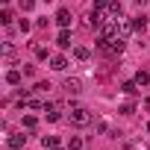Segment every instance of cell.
Returning <instances> with one entry per match:
<instances>
[{
    "instance_id": "6da1fadb",
    "label": "cell",
    "mask_w": 150,
    "mask_h": 150,
    "mask_svg": "<svg viewBox=\"0 0 150 150\" xmlns=\"http://www.w3.org/2000/svg\"><path fill=\"white\" fill-rule=\"evenodd\" d=\"M97 47H100L103 53H109V56H121V53H124V47H127V38H121V35L100 38V41H97Z\"/></svg>"
},
{
    "instance_id": "7a4b0ae2",
    "label": "cell",
    "mask_w": 150,
    "mask_h": 150,
    "mask_svg": "<svg viewBox=\"0 0 150 150\" xmlns=\"http://www.w3.org/2000/svg\"><path fill=\"white\" fill-rule=\"evenodd\" d=\"M68 118H71L74 127H88V124H91V112H88L86 106H71Z\"/></svg>"
},
{
    "instance_id": "3957f363",
    "label": "cell",
    "mask_w": 150,
    "mask_h": 150,
    "mask_svg": "<svg viewBox=\"0 0 150 150\" xmlns=\"http://www.w3.org/2000/svg\"><path fill=\"white\" fill-rule=\"evenodd\" d=\"M71 18H74V15H71L68 9H59V12H56V24H59L62 30H68V27H71Z\"/></svg>"
},
{
    "instance_id": "277c9868",
    "label": "cell",
    "mask_w": 150,
    "mask_h": 150,
    "mask_svg": "<svg viewBox=\"0 0 150 150\" xmlns=\"http://www.w3.org/2000/svg\"><path fill=\"white\" fill-rule=\"evenodd\" d=\"M129 24H132V30H135V33H144V30H147V15H135Z\"/></svg>"
},
{
    "instance_id": "5b68a950",
    "label": "cell",
    "mask_w": 150,
    "mask_h": 150,
    "mask_svg": "<svg viewBox=\"0 0 150 150\" xmlns=\"http://www.w3.org/2000/svg\"><path fill=\"white\" fill-rule=\"evenodd\" d=\"M6 144H9L12 150H21V147L27 144V135H9V138H6Z\"/></svg>"
},
{
    "instance_id": "8992f818",
    "label": "cell",
    "mask_w": 150,
    "mask_h": 150,
    "mask_svg": "<svg viewBox=\"0 0 150 150\" xmlns=\"http://www.w3.org/2000/svg\"><path fill=\"white\" fill-rule=\"evenodd\" d=\"M62 88H65L68 94H80V80H71V77H68V80L62 83Z\"/></svg>"
},
{
    "instance_id": "52a82bcc",
    "label": "cell",
    "mask_w": 150,
    "mask_h": 150,
    "mask_svg": "<svg viewBox=\"0 0 150 150\" xmlns=\"http://www.w3.org/2000/svg\"><path fill=\"white\" fill-rule=\"evenodd\" d=\"M88 56H91L88 47H74V59H77V62H88Z\"/></svg>"
},
{
    "instance_id": "ba28073f",
    "label": "cell",
    "mask_w": 150,
    "mask_h": 150,
    "mask_svg": "<svg viewBox=\"0 0 150 150\" xmlns=\"http://www.w3.org/2000/svg\"><path fill=\"white\" fill-rule=\"evenodd\" d=\"M50 68H53V71H65V68H68V59H65V56H53V59H50Z\"/></svg>"
},
{
    "instance_id": "9c48e42d",
    "label": "cell",
    "mask_w": 150,
    "mask_h": 150,
    "mask_svg": "<svg viewBox=\"0 0 150 150\" xmlns=\"http://www.w3.org/2000/svg\"><path fill=\"white\" fill-rule=\"evenodd\" d=\"M56 44H59V47H71V33H68V30H62V33L56 35Z\"/></svg>"
},
{
    "instance_id": "30bf717a",
    "label": "cell",
    "mask_w": 150,
    "mask_h": 150,
    "mask_svg": "<svg viewBox=\"0 0 150 150\" xmlns=\"http://www.w3.org/2000/svg\"><path fill=\"white\" fill-rule=\"evenodd\" d=\"M21 77H24L21 71H9V74H6V83H9V86H18V83H21Z\"/></svg>"
},
{
    "instance_id": "8fae6325",
    "label": "cell",
    "mask_w": 150,
    "mask_h": 150,
    "mask_svg": "<svg viewBox=\"0 0 150 150\" xmlns=\"http://www.w3.org/2000/svg\"><path fill=\"white\" fill-rule=\"evenodd\" d=\"M41 144H44V150H56V147H59L56 135H44V141H41Z\"/></svg>"
},
{
    "instance_id": "7c38bea8",
    "label": "cell",
    "mask_w": 150,
    "mask_h": 150,
    "mask_svg": "<svg viewBox=\"0 0 150 150\" xmlns=\"http://www.w3.org/2000/svg\"><path fill=\"white\" fill-rule=\"evenodd\" d=\"M135 86H138L135 80H127V83L121 86V91H124V94H135Z\"/></svg>"
},
{
    "instance_id": "4fadbf2b",
    "label": "cell",
    "mask_w": 150,
    "mask_h": 150,
    "mask_svg": "<svg viewBox=\"0 0 150 150\" xmlns=\"http://www.w3.org/2000/svg\"><path fill=\"white\" fill-rule=\"evenodd\" d=\"M109 3H112V0H94V6H91V9H94V12H106Z\"/></svg>"
},
{
    "instance_id": "5bb4252c",
    "label": "cell",
    "mask_w": 150,
    "mask_h": 150,
    "mask_svg": "<svg viewBox=\"0 0 150 150\" xmlns=\"http://www.w3.org/2000/svg\"><path fill=\"white\" fill-rule=\"evenodd\" d=\"M135 83H138V86H147V83H150V74L138 71V74H135Z\"/></svg>"
},
{
    "instance_id": "9a60e30c",
    "label": "cell",
    "mask_w": 150,
    "mask_h": 150,
    "mask_svg": "<svg viewBox=\"0 0 150 150\" xmlns=\"http://www.w3.org/2000/svg\"><path fill=\"white\" fill-rule=\"evenodd\" d=\"M68 150H83V138H77V135H74V138L68 141Z\"/></svg>"
},
{
    "instance_id": "2e32d148",
    "label": "cell",
    "mask_w": 150,
    "mask_h": 150,
    "mask_svg": "<svg viewBox=\"0 0 150 150\" xmlns=\"http://www.w3.org/2000/svg\"><path fill=\"white\" fill-rule=\"evenodd\" d=\"M129 147H132V150H150L147 141H129Z\"/></svg>"
},
{
    "instance_id": "e0dca14e",
    "label": "cell",
    "mask_w": 150,
    "mask_h": 150,
    "mask_svg": "<svg viewBox=\"0 0 150 150\" xmlns=\"http://www.w3.org/2000/svg\"><path fill=\"white\" fill-rule=\"evenodd\" d=\"M18 3H21V9H24V12H30V9L35 6V0H18Z\"/></svg>"
},
{
    "instance_id": "ac0fdd59",
    "label": "cell",
    "mask_w": 150,
    "mask_h": 150,
    "mask_svg": "<svg viewBox=\"0 0 150 150\" xmlns=\"http://www.w3.org/2000/svg\"><path fill=\"white\" fill-rule=\"evenodd\" d=\"M0 21H3V24H12V12L3 9V12H0Z\"/></svg>"
},
{
    "instance_id": "d6986e66",
    "label": "cell",
    "mask_w": 150,
    "mask_h": 150,
    "mask_svg": "<svg viewBox=\"0 0 150 150\" xmlns=\"http://www.w3.org/2000/svg\"><path fill=\"white\" fill-rule=\"evenodd\" d=\"M3 56L12 59V56H15V47H12V44H3Z\"/></svg>"
},
{
    "instance_id": "ffe728a7",
    "label": "cell",
    "mask_w": 150,
    "mask_h": 150,
    "mask_svg": "<svg viewBox=\"0 0 150 150\" xmlns=\"http://www.w3.org/2000/svg\"><path fill=\"white\" fill-rule=\"evenodd\" d=\"M33 50H35V56H38V59H47V50H44V47H38V44H33Z\"/></svg>"
},
{
    "instance_id": "44dd1931",
    "label": "cell",
    "mask_w": 150,
    "mask_h": 150,
    "mask_svg": "<svg viewBox=\"0 0 150 150\" xmlns=\"http://www.w3.org/2000/svg\"><path fill=\"white\" fill-rule=\"evenodd\" d=\"M132 112H135L132 103H124V106H121V115H132Z\"/></svg>"
},
{
    "instance_id": "7402d4cb",
    "label": "cell",
    "mask_w": 150,
    "mask_h": 150,
    "mask_svg": "<svg viewBox=\"0 0 150 150\" xmlns=\"http://www.w3.org/2000/svg\"><path fill=\"white\" fill-rule=\"evenodd\" d=\"M24 127L33 129V127H35V118H33V115H24Z\"/></svg>"
},
{
    "instance_id": "603a6c76",
    "label": "cell",
    "mask_w": 150,
    "mask_h": 150,
    "mask_svg": "<svg viewBox=\"0 0 150 150\" xmlns=\"http://www.w3.org/2000/svg\"><path fill=\"white\" fill-rule=\"evenodd\" d=\"M18 30H21V33H30V21H27V18H21V24H18Z\"/></svg>"
},
{
    "instance_id": "cb8c5ba5",
    "label": "cell",
    "mask_w": 150,
    "mask_h": 150,
    "mask_svg": "<svg viewBox=\"0 0 150 150\" xmlns=\"http://www.w3.org/2000/svg\"><path fill=\"white\" fill-rule=\"evenodd\" d=\"M27 106L30 109H44V103H38V100H27Z\"/></svg>"
},
{
    "instance_id": "d4e9b609",
    "label": "cell",
    "mask_w": 150,
    "mask_h": 150,
    "mask_svg": "<svg viewBox=\"0 0 150 150\" xmlns=\"http://www.w3.org/2000/svg\"><path fill=\"white\" fill-rule=\"evenodd\" d=\"M150 3V0H135V6H147Z\"/></svg>"
},
{
    "instance_id": "484cf974",
    "label": "cell",
    "mask_w": 150,
    "mask_h": 150,
    "mask_svg": "<svg viewBox=\"0 0 150 150\" xmlns=\"http://www.w3.org/2000/svg\"><path fill=\"white\" fill-rule=\"evenodd\" d=\"M147 132H150V124H147Z\"/></svg>"
}]
</instances>
